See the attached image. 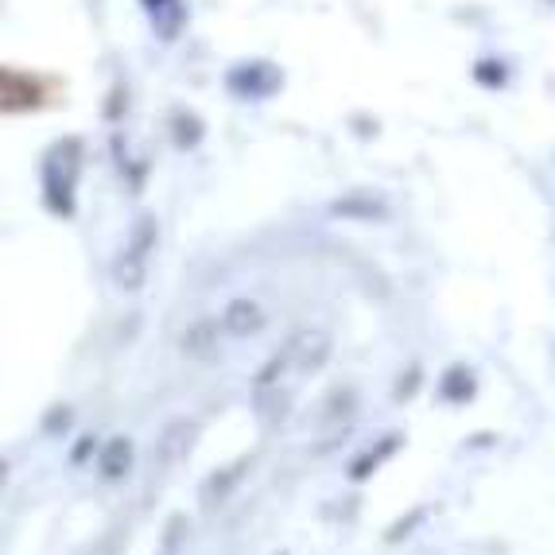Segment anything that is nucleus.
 Returning <instances> with one entry per match:
<instances>
[{
  "label": "nucleus",
  "instance_id": "1",
  "mask_svg": "<svg viewBox=\"0 0 555 555\" xmlns=\"http://www.w3.org/2000/svg\"><path fill=\"white\" fill-rule=\"evenodd\" d=\"M75 183H78V144L75 140H63V144L51 149V156L43 164V195L47 206L59 218L75 214Z\"/></svg>",
  "mask_w": 555,
  "mask_h": 555
},
{
  "label": "nucleus",
  "instance_id": "2",
  "mask_svg": "<svg viewBox=\"0 0 555 555\" xmlns=\"http://www.w3.org/2000/svg\"><path fill=\"white\" fill-rule=\"evenodd\" d=\"M152 241H156V222H152V218L132 225L125 249H120V257L113 260V276H117L120 287H137L140 280H144V264H149Z\"/></svg>",
  "mask_w": 555,
  "mask_h": 555
},
{
  "label": "nucleus",
  "instance_id": "3",
  "mask_svg": "<svg viewBox=\"0 0 555 555\" xmlns=\"http://www.w3.org/2000/svg\"><path fill=\"white\" fill-rule=\"evenodd\" d=\"M225 326H230L233 334H253L264 326V315H260V307L249 304V299H241V304H233L230 311H225Z\"/></svg>",
  "mask_w": 555,
  "mask_h": 555
},
{
  "label": "nucleus",
  "instance_id": "4",
  "mask_svg": "<svg viewBox=\"0 0 555 555\" xmlns=\"http://www.w3.org/2000/svg\"><path fill=\"white\" fill-rule=\"evenodd\" d=\"M132 463V443L129 439H113L109 447H105V478H120V474L129 470Z\"/></svg>",
  "mask_w": 555,
  "mask_h": 555
}]
</instances>
